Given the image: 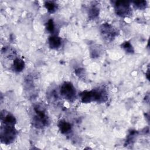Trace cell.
Listing matches in <instances>:
<instances>
[{"label": "cell", "instance_id": "obj_1", "mask_svg": "<svg viewBox=\"0 0 150 150\" xmlns=\"http://www.w3.org/2000/svg\"><path fill=\"white\" fill-rule=\"evenodd\" d=\"M80 98L83 103H105L108 99V92L104 87H97L90 91L82 92L80 94Z\"/></svg>", "mask_w": 150, "mask_h": 150}, {"label": "cell", "instance_id": "obj_12", "mask_svg": "<svg viewBox=\"0 0 150 150\" xmlns=\"http://www.w3.org/2000/svg\"><path fill=\"white\" fill-rule=\"evenodd\" d=\"M45 8L47 9L48 12L53 13L55 12L57 9V4L53 1H46L44 3Z\"/></svg>", "mask_w": 150, "mask_h": 150}, {"label": "cell", "instance_id": "obj_10", "mask_svg": "<svg viewBox=\"0 0 150 150\" xmlns=\"http://www.w3.org/2000/svg\"><path fill=\"white\" fill-rule=\"evenodd\" d=\"M25 67V62L21 58H15L13 61L12 69L16 73H20L23 70Z\"/></svg>", "mask_w": 150, "mask_h": 150}, {"label": "cell", "instance_id": "obj_9", "mask_svg": "<svg viewBox=\"0 0 150 150\" xmlns=\"http://www.w3.org/2000/svg\"><path fill=\"white\" fill-rule=\"evenodd\" d=\"M57 126L59 131L63 134H68L71 131L72 129V126L71 124L63 120L59 121Z\"/></svg>", "mask_w": 150, "mask_h": 150}, {"label": "cell", "instance_id": "obj_8", "mask_svg": "<svg viewBox=\"0 0 150 150\" xmlns=\"http://www.w3.org/2000/svg\"><path fill=\"white\" fill-rule=\"evenodd\" d=\"M48 44L50 48L54 50L59 49L62 44V39L56 35H52L48 38Z\"/></svg>", "mask_w": 150, "mask_h": 150}, {"label": "cell", "instance_id": "obj_14", "mask_svg": "<svg viewBox=\"0 0 150 150\" xmlns=\"http://www.w3.org/2000/svg\"><path fill=\"white\" fill-rule=\"evenodd\" d=\"M55 28H56V26H55V24H54L53 20L52 19H49L45 25V28H46V30H47V32H48L49 33H50L52 35H54L53 33L54 32V31L56 30Z\"/></svg>", "mask_w": 150, "mask_h": 150}, {"label": "cell", "instance_id": "obj_5", "mask_svg": "<svg viewBox=\"0 0 150 150\" xmlns=\"http://www.w3.org/2000/svg\"><path fill=\"white\" fill-rule=\"evenodd\" d=\"M60 96L64 99L72 101L76 98V90L73 84L69 81L64 82L60 88Z\"/></svg>", "mask_w": 150, "mask_h": 150}, {"label": "cell", "instance_id": "obj_2", "mask_svg": "<svg viewBox=\"0 0 150 150\" xmlns=\"http://www.w3.org/2000/svg\"><path fill=\"white\" fill-rule=\"evenodd\" d=\"M33 111L35 112L32 118L33 126L36 128H43L47 126L49 121L45 107L41 104H36L33 107Z\"/></svg>", "mask_w": 150, "mask_h": 150}, {"label": "cell", "instance_id": "obj_4", "mask_svg": "<svg viewBox=\"0 0 150 150\" xmlns=\"http://www.w3.org/2000/svg\"><path fill=\"white\" fill-rule=\"evenodd\" d=\"M114 8L116 15L120 17H128L132 14L131 6L128 1H115L114 4Z\"/></svg>", "mask_w": 150, "mask_h": 150}, {"label": "cell", "instance_id": "obj_11", "mask_svg": "<svg viewBox=\"0 0 150 150\" xmlns=\"http://www.w3.org/2000/svg\"><path fill=\"white\" fill-rule=\"evenodd\" d=\"M103 52V49L100 45H94L90 47V56L93 58L100 56Z\"/></svg>", "mask_w": 150, "mask_h": 150}, {"label": "cell", "instance_id": "obj_6", "mask_svg": "<svg viewBox=\"0 0 150 150\" xmlns=\"http://www.w3.org/2000/svg\"><path fill=\"white\" fill-rule=\"evenodd\" d=\"M100 32L102 38L107 42H111L118 35L117 30L108 23H103L100 27Z\"/></svg>", "mask_w": 150, "mask_h": 150}, {"label": "cell", "instance_id": "obj_17", "mask_svg": "<svg viewBox=\"0 0 150 150\" xmlns=\"http://www.w3.org/2000/svg\"><path fill=\"white\" fill-rule=\"evenodd\" d=\"M84 70H84L83 69H78L76 70L75 73L79 78H80L81 79L84 80L86 79V74Z\"/></svg>", "mask_w": 150, "mask_h": 150}, {"label": "cell", "instance_id": "obj_7", "mask_svg": "<svg viewBox=\"0 0 150 150\" xmlns=\"http://www.w3.org/2000/svg\"><path fill=\"white\" fill-rule=\"evenodd\" d=\"M1 124L13 125H15L16 122L15 117L5 110H2L1 112Z\"/></svg>", "mask_w": 150, "mask_h": 150}, {"label": "cell", "instance_id": "obj_15", "mask_svg": "<svg viewBox=\"0 0 150 150\" xmlns=\"http://www.w3.org/2000/svg\"><path fill=\"white\" fill-rule=\"evenodd\" d=\"M121 47L127 53L129 54H132L134 53V49L132 45V44L129 41L124 42L121 45Z\"/></svg>", "mask_w": 150, "mask_h": 150}, {"label": "cell", "instance_id": "obj_13", "mask_svg": "<svg viewBox=\"0 0 150 150\" xmlns=\"http://www.w3.org/2000/svg\"><path fill=\"white\" fill-rule=\"evenodd\" d=\"M99 15V8L95 5H92L88 11V18L91 19H96Z\"/></svg>", "mask_w": 150, "mask_h": 150}, {"label": "cell", "instance_id": "obj_16", "mask_svg": "<svg viewBox=\"0 0 150 150\" xmlns=\"http://www.w3.org/2000/svg\"><path fill=\"white\" fill-rule=\"evenodd\" d=\"M133 6L137 9L144 10L146 8L147 3L146 1H134L132 2Z\"/></svg>", "mask_w": 150, "mask_h": 150}, {"label": "cell", "instance_id": "obj_3", "mask_svg": "<svg viewBox=\"0 0 150 150\" xmlns=\"http://www.w3.org/2000/svg\"><path fill=\"white\" fill-rule=\"evenodd\" d=\"M17 131L15 128V125L1 124L0 138L2 144L9 145L12 144L15 139Z\"/></svg>", "mask_w": 150, "mask_h": 150}]
</instances>
